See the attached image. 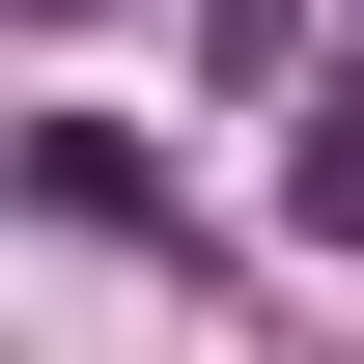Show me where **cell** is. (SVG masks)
<instances>
[{
	"label": "cell",
	"mask_w": 364,
	"mask_h": 364,
	"mask_svg": "<svg viewBox=\"0 0 364 364\" xmlns=\"http://www.w3.org/2000/svg\"><path fill=\"white\" fill-rule=\"evenodd\" d=\"M309 225H364V112H336V140H309Z\"/></svg>",
	"instance_id": "2"
},
{
	"label": "cell",
	"mask_w": 364,
	"mask_h": 364,
	"mask_svg": "<svg viewBox=\"0 0 364 364\" xmlns=\"http://www.w3.org/2000/svg\"><path fill=\"white\" fill-rule=\"evenodd\" d=\"M196 56H225V85H252V56H309V0H196Z\"/></svg>",
	"instance_id": "1"
}]
</instances>
